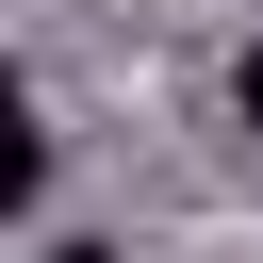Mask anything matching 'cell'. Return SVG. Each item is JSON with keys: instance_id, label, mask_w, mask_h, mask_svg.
Listing matches in <instances>:
<instances>
[{"instance_id": "6da1fadb", "label": "cell", "mask_w": 263, "mask_h": 263, "mask_svg": "<svg viewBox=\"0 0 263 263\" xmlns=\"http://www.w3.org/2000/svg\"><path fill=\"white\" fill-rule=\"evenodd\" d=\"M230 99H247V115H263V33H247V66H230Z\"/></svg>"}, {"instance_id": "7a4b0ae2", "label": "cell", "mask_w": 263, "mask_h": 263, "mask_svg": "<svg viewBox=\"0 0 263 263\" xmlns=\"http://www.w3.org/2000/svg\"><path fill=\"white\" fill-rule=\"evenodd\" d=\"M33 263H115V247H33Z\"/></svg>"}]
</instances>
